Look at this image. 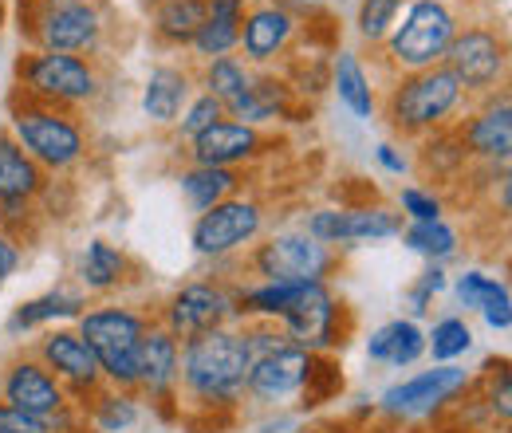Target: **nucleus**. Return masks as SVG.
Listing matches in <instances>:
<instances>
[{
    "instance_id": "bb28decb",
    "label": "nucleus",
    "mask_w": 512,
    "mask_h": 433,
    "mask_svg": "<svg viewBox=\"0 0 512 433\" xmlns=\"http://www.w3.org/2000/svg\"><path fill=\"white\" fill-rule=\"evenodd\" d=\"M178 182H182V193H186V201H190L197 213H205V209L237 197V189L245 186L241 170H221V166H193Z\"/></svg>"
},
{
    "instance_id": "09e8293b",
    "label": "nucleus",
    "mask_w": 512,
    "mask_h": 433,
    "mask_svg": "<svg viewBox=\"0 0 512 433\" xmlns=\"http://www.w3.org/2000/svg\"><path fill=\"white\" fill-rule=\"evenodd\" d=\"M0 217H4V209H0Z\"/></svg>"
},
{
    "instance_id": "7ed1b4c3",
    "label": "nucleus",
    "mask_w": 512,
    "mask_h": 433,
    "mask_svg": "<svg viewBox=\"0 0 512 433\" xmlns=\"http://www.w3.org/2000/svg\"><path fill=\"white\" fill-rule=\"evenodd\" d=\"M461 99H465V91L446 67L410 71L386 95V123L398 134H430L461 107Z\"/></svg>"
},
{
    "instance_id": "f8f14e48",
    "label": "nucleus",
    "mask_w": 512,
    "mask_h": 433,
    "mask_svg": "<svg viewBox=\"0 0 512 433\" xmlns=\"http://www.w3.org/2000/svg\"><path fill=\"white\" fill-rule=\"evenodd\" d=\"M320 245H351V241H386L402 233V217L383 205H351V209H316L304 229Z\"/></svg>"
},
{
    "instance_id": "b1692460",
    "label": "nucleus",
    "mask_w": 512,
    "mask_h": 433,
    "mask_svg": "<svg viewBox=\"0 0 512 433\" xmlns=\"http://www.w3.org/2000/svg\"><path fill=\"white\" fill-rule=\"evenodd\" d=\"M44 186H48L44 170L20 150V142L8 130H0V205L36 201Z\"/></svg>"
},
{
    "instance_id": "393cba45",
    "label": "nucleus",
    "mask_w": 512,
    "mask_h": 433,
    "mask_svg": "<svg viewBox=\"0 0 512 433\" xmlns=\"http://www.w3.org/2000/svg\"><path fill=\"white\" fill-rule=\"evenodd\" d=\"M367 355L390 367H414L426 355V331L414 319H390L367 339Z\"/></svg>"
},
{
    "instance_id": "1a4fd4ad",
    "label": "nucleus",
    "mask_w": 512,
    "mask_h": 433,
    "mask_svg": "<svg viewBox=\"0 0 512 433\" xmlns=\"http://www.w3.org/2000/svg\"><path fill=\"white\" fill-rule=\"evenodd\" d=\"M442 67L461 83V91H493L505 79L509 48L493 28H465L453 36Z\"/></svg>"
},
{
    "instance_id": "49530a36",
    "label": "nucleus",
    "mask_w": 512,
    "mask_h": 433,
    "mask_svg": "<svg viewBox=\"0 0 512 433\" xmlns=\"http://www.w3.org/2000/svg\"><path fill=\"white\" fill-rule=\"evenodd\" d=\"M406 304H410V311H414V315H426V311H430V304H434V296H430V292H422V288L414 284V288L406 292Z\"/></svg>"
},
{
    "instance_id": "c9c22d12",
    "label": "nucleus",
    "mask_w": 512,
    "mask_h": 433,
    "mask_svg": "<svg viewBox=\"0 0 512 433\" xmlns=\"http://www.w3.org/2000/svg\"><path fill=\"white\" fill-rule=\"evenodd\" d=\"M339 390H343V371H339V363H335L331 355H312L308 378H304V386H300L304 406H323V402H331Z\"/></svg>"
},
{
    "instance_id": "423d86ee",
    "label": "nucleus",
    "mask_w": 512,
    "mask_h": 433,
    "mask_svg": "<svg viewBox=\"0 0 512 433\" xmlns=\"http://www.w3.org/2000/svg\"><path fill=\"white\" fill-rule=\"evenodd\" d=\"M20 87L28 99L44 107H79L99 95V71L83 56H64V52H32L20 60Z\"/></svg>"
},
{
    "instance_id": "f3484780",
    "label": "nucleus",
    "mask_w": 512,
    "mask_h": 433,
    "mask_svg": "<svg viewBox=\"0 0 512 433\" xmlns=\"http://www.w3.org/2000/svg\"><path fill=\"white\" fill-rule=\"evenodd\" d=\"M40 363L56 374L67 390H75V394H95L103 386L99 359L79 339V331H48L40 339Z\"/></svg>"
},
{
    "instance_id": "de8ad7c7",
    "label": "nucleus",
    "mask_w": 512,
    "mask_h": 433,
    "mask_svg": "<svg viewBox=\"0 0 512 433\" xmlns=\"http://www.w3.org/2000/svg\"><path fill=\"white\" fill-rule=\"evenodd\" d=\"M312 433H355V430H347V426H320V430H312Z\"/></svg>"
},
{
    "instance_id": "a211bd4d",
    "label": "nucleus",
    "mask_w": 512,
    "mask_h": 433,
    "mask_svg": "<svg viewBox=\"0 0 512 433\" xmlns=\"http://www.w3.org/2000/svg\"><path fill=\"white\" fill-rule=\"evenodd\" d=\"M260 150H264V134L237 119H221L190 142L193 166H221V170H237L253 162Z\"/></svg>"
},
{
    "instance_id": "f704fd0d",
    "label": "nucleus",
    "mask_w": 512,
    "mask_h": 433,
    "mask_svg": "<svg viewBox=\"0 0 512 433\" xmlns=\"http://www.w3.org/2000/svg\"><path fill=\"white\" fill-rule=\"evenodd\" d=\"M469 347H473V331H469V323L457 319V315L438 319L434 331L426 335V351L434 355V363H453V359H461Z\"/></svg>"
},
{
    "instance_id": "f03ea898",
    "label": "nucleus",
    "mask_w": 512,
    "mask_h": 433,
    "mask_svg": "<svg viewBox=\"0 0 512 433\" xmlns=\"http://www.w3.org/2000/svg\"><path fill=\"white\" fill-rule=\"evenodd\" d=\"M150 319L130 308H95L79 315V339L99 359L103 382L115 390H138V351Z\"/></svg>"
},
{
    "instance_id": "473e14b6",
    "label": "nucleus",
    "mask_w": 512,
    "mask_h": 433,
    "mask_svg": "<svg viewBox=\"0 0 512 433\" xmlns=\"http://www.w3.org/2000/svg\"><path fill=\"white\" fill-rule=\"evenodd\" d=\"M138 398H134V390H103L99 398H95V406H91V426L99 433H123L130 430L134 422H138Z\"/></svg>"
},
{
    "instance_id": "58836bf2",
    "label": "nucleus",
    "mask_w": 512,
    "mask_h": 433,
    "mask_svg": "<svg viewBox=\"0 0 512 433\" xmlns=\"http://www.w3.org/2000/svg\"><path fill=\"white\" fill-rule=\"evenodd\" d=\"M509 288L501 284V280H493V276H485V272H465L461 280H457V300L465 304V308H485L489 300H497V296H505Z\"/></svg>"
},
{
    "instance_id": "2f4dec72",
    "label": "nucleus",
    "mask_w": 512,
    "mask_h": 433,
    "mask_svg": "<svg viewBox=\"0 0 512 433\" xmlns=\"http://www.w3.org/2000/svg\"><path fill=\"white\" fill-rule=\"evenodd\" d=\"M79 280L91 292H111L127 280V256L107 241H91L83 248V260H79Z\"/></svg>"
},
{
    "instance_id": "c85d7f7f",
    "label": "nucleus",
    "mask_w": 512,
    "mask_h": 433,
    "mask_svg": "<svg viewBox=\"0 0 512 433\" xmlns=\"http://www.w3.org/2000/svg\"><path fill=\"white\" fill-rule=\"evenodd\" d=\"M209 0H158L154 4V32L166 44H193L197 28L205 24Z\"/></svg>"
},
{
    "instance_id": "cd10ccee",
    "label": "nucleus",
    "mask_w": 512,
    "mask_h": 433,
    "mask_svg": "<svg viewBox=\"0 0 512 433\" xmlns=\"http://www.w3.org/2000/svg\"><path fill=\"white\" fill-rule=\"evenodd\" d=\"M201 83H205V95H213L225 107V115H233L245 103V95L253 87V75L237 56H217V60L205 63V79Z\"/></svg>"
},
{
    "instance_id": "20e7f679",
    "label": "nucleus",
    "mask_w": 512,
    "mask_h": 433,
    "mask_svg": "<svg viewBox=\"0 0 512 433\" xmlns=\"http://www.w3.org/2000/svg\"><path fill=\"white\" fill-rule=\"evenodd\" d=\"M453 36H457V16L446 0H410L402 24H394L386 36V56L406 75L442 67Z\"/></svg>"
},
{
    "instance_id": "4c0bfd02",
    "label": "nucleus",
    "mask_w": 512,
    "mask_h": 433,
    "mask_svg": "<svg viewBox=\"0 0 512 433\" xmlns=\"http://www.w3.org/2000/svg\"><path fill=\"white\" fill-rule=\"evenodd\" d=\"M221 119H229V115H225V107H221L213 95H205V91H201L197 99H190V107L182 111V119H178V123H182L178 126V134H182L186 142H193L201 130H209V126L221 123Z\"/></svg>"
},
{
    "instance_id": "c03bdc74",
    "label": "nucleus",
    "mask_w": 512,
    "mask_h": 433,
    "mask_svg": "<svg viewBox=\"0 0 512 433\" xmlns=\"http://www.w3.org/2000/svg\"><path fill=\"white\" fill-rule=\"evenodd\" d=\"M375 158H379V166H383L386 174H406V170H410L406 154H398V146H390V142H383V146L375 150Z\"/></svg>"
},
{
    "instance_id": "4be33fe9",
    "label": "nucleus",
    "mask_w": 512,
    "mask_h": 433,
    "mask_svg": "<svg viewBox=\"0 0 512 433\" xmlns=\"http://www.w3.org/2000/svg\"><path fill=\"white\" fill-rule=\"evenodd\" d=\"M190 107V75L182 67H154L142 87V111L154 126H174Z\"/></svg>"
},
{
    "instance_id": "ddd939ff",
    "label": "nucleus",
    "mask_w": 512,
    "mask_h": 433,
    "mask_svg": "<svg viewBox=\"0 0 512 433\" xmlns=\"http://www.w3.org/2000/svg\"><path fill=\"white\" fill-rule=\"evenodd\" d=\"M0 402H8L12 410H24L32 418H44V422H52L56 414H64L67 406H71L67 386L40 359H16L4 371Z\"/></svg>"
},
{
    "instance_id": "2eb2a0df",
    "label": "nucleus",
    "mask_w": 512,
    "mask_h": 433,
    "mask_svg": "<svg viewBox=\"0 0 512 433\" xmlns=\"http://www.w3.org/2000/svg\"><path fill=\"white\" fill-rule=\"evenodd\" d=\"M469 386V374L453 363H442L434 371H422L398 386H390L383 394V414L390 418H426L434 410H442L446 402H453L461 390Z\"/></svg>"
},
{
    "instance_id": "f257e3e1",
    "label": "nucleus",
    "mask_w": 512,
    "mask_h": 433,
    "mask_svg": "<svg viewBox=\"0 0 512 433\" xmlns=\"http://www.w3.org/2000/svg\"><path fill=\"white\" fill-rule=\"evenodd\" d=\"M253 367V347L249 335L213 327L193 339H182V371L178 386H186L197 406L205 410H225L245 394V378Z\"/></svg>"
},
{
    "instance_id": "5701e85b",
    "label": "nucleus",
    "mask_w": 512,
    "mask_h": 433,
    "mask_svg": "<svg viewBox=\"0 0 512 433\" xmlns=\"http://www.w3.org/2000/svg\"><path fill=\"white\" fill-rule=\"evenodd\" d=\"M245 0H209V12H205V24L197 28L193 36V52L201 60H217V56H229L237 44H241V24H245Z\"/></svg>"
},
{
    "instance_id": "a878e982",
    "label": "nucleus",
    "mask_w": 512,
    "mask_h": 433,
    "mask_svg": "<svg viewBox=\"0 0 512 433\" xmlns=\"http://www.w3.org/2000/svg\"><path fill=\"white\" fill-rule=\"evenodd\" d=\"M331 87L339 91V103L355 115V119H375V87H371V79H367V71H363V63L359 56H351V52H339L335 63H331Z\"/></svg>"
},
{
    "instance_id": "79ce46f5",
    "label": "nucleus",
    "mask_w": 512,
    "mask_h": 433,
    "mask_svg": "<svg viewBox=\"0 0 512 433\" xmlns=\"http://www.w3.org/2000/svg\"><path fill=\"white\" fill-rule=\"evenodd\" d=\"M0 433H52L44 418H32L24 410H12L8 402H0Z\"/></svg>"
},
{
    "instance_id": "39448f33",
    "label": "nucleus",
    "mask_w": 512,
    "mask_h": 433,
    "mask_svg": "<svg viewBox=\"0 0 512 433\" xmlns=\"http://www.w3.org/2000/svg\"><path fill=\"white\" fill-rule=\"evenodd\" d=\"M20 150L40 166V170H71L87 154V134L60 107H44L28 99L24 107L12 111V130H8Z\"/></svg>"
},
{
    "instance_id": "a19ab883",
    "label": "nucleus",
    "mask_w": 512,
    "mask_h": 433,
    "mask_svg": "<svg viewBox=\"0 0 512 433\" xmlns=\"http://www.w3.org/2000/svg\"><path fill=\"white\" fill-rule=\"evenodd\" d=\"M398 205L410 221H442V197H434L430 189L406 186L398 193Z\"/></svg>"
},
{
    "instance_id": "37998d69",
    "label": "nucleus",
    "mask_w": 512,
    "mask_h": 433,
    "mask_svg": "<svg viewBox=\"0 0 512 433\" xmlns=\"http://www.w3.org/2000/svg\"><path fill=\"white\" fill-rule=\"evenodd\" d=\"M20 268V245L8 237V229H0V284Z\"/></svg>"
},
{
    "instance_id": "9b49d317",
    "label": "nucleus",
    "mask_w": 512,
    "mask_h": 433,
    "mask_svg": "<svg viewBox=\"0 0 512 433\" xmlns=\"http://www.w3.org/2000/svg\"><path fill=\"white\" fill-rule=\"evenodd\" d=\"M253 268L264 280L288 284H323L331 268V248L312 241L308 233H280L253 252Z\"/></svg>"
},
{
    "instance_id": "412c9836",
    "label": "nucleus",
    "mask_w": 512,
    "mask_h": 433,
    "mask_svg": "<svg viewBox=\"0 0 512 433\" xmlns=\"http://www.w3.org/2000/svg\"><path fill=\"white\" fill-rule=\"evenodd\" d=\"M292 32H296V20H292L288 8H280V4H260V8H249V12H245L241 44H237V48H245V60L268 63L288 48Z\"/></svg>"
},
{
    "instance_id": "7c9ffc66",
    "label": "nucleus",
    "mask_w": 512,
    "mask_h": 433,
    "mask_svg": "<svg viewBox=\"0 0 512 433\" xmlns=\"http://www.w3.org/2000/svg\"><path fill=\"white\" fill-rule=\"evenodd\" d=\"M288 103H292V87H288L284 79L264 75V79H253L245 103H241L229 119H237V123H245V126L272 123V119H280V115L288 111Z\"/></svg>"
},
{
    "instance_id": "aec40b11",
    "label": "nucleus",
    "mask_w": 512,
    "mask_h": 433,
    "mask_svg": "<svg viewBox=\"0 0 512 433\" xmlns=\"http://www.w3.org/2000/svg\"><path fill=\"white\" fill-rule=\"evenodd\" d=\"M465 154H477L485 162H509L512 154V107L509 95L493 99L485 111H477L469 123L457 130Z\"/></svg>"
},
{
    "instance_id": "6e6552de",
    "label": "nucleus",
    "mask_w": 512,
    "mask_h": 433,
    "mask_svg": "<svg viewBox=\"0 0 512 433\" xmlns=\"http://www.w3.org/2000/svg\"><path fill=\"white\" fill-rule=\"evenodd\" d=\"M103 40V12L95 0H40L36 12V52L87 56Z\"/></svg>"
},
{
    "instance_id": "c756f323",
    "label": "nucleus",
    "mask_w": 512,
    "mask_h": 433,
    "mask_svg": "<svg viewBox=\"0 0 512 433\" xmlns=\"http://www.w3.org/2000/svg\"><path fill=\"white\" fill-rule=\"evenodd\" d=\"M83 308H87V300H83L79 292L56 288V292H48V296H36V300L20 304L16 315L8 319V331L20 335V331H32V327H40V323H48V319H79Z\"/></svg>"
},
{
    "instance_id": "72a5a7b5",
    "label": "nucleus",
    "mask_w": 512,
    "mask_h": 433,
    "mask_svg": "<svg viewBox=\"0 0 512 433\" xmlns=\"http://www.w3.org/2000/svg\"><path fill=\"white\" fill-rule=\"evenodd\" d=\"M398 237L414 248L418 256H426L430 264H442L449 256H457V233L449 229L446 221H414Z\"/></svg>"
},
{
    "instance_id": "4468645a",
    "label": "nucleus",
    "mask_w": 512,
    "mask_h": 433,
    "mask_svg": "<svg viewBox=\"0 0 512 433\" xmlns=\"http://www.w3.org/2000/svg\"><path fill=\"white\" fill-rule=\"evenodd\" d=\"M233 315H237V300L221 284H186L182 292L170 296V304L162 311V327L182 343L201 331L225 327Z\"/></svg>"
},
{
    "instance_id": "0eeeda50",
    "label": "nucleus",
    "mask_w": 512,
    "mask_h": 433,
    "mask_svg": "<svg viewBox=\"0 0 512 433\" xmlns=\"http://www.w3.org/2000/svg\"><path fill=\"white\" fill-rule=\"evenodd\" d=\"M343 311L347 308L327 292V284H300L292 304L280 311V323L296 347L312 355H331L335 347L347 343V331H351V327H339Z\"/></svg>"
},
{
    "instance_id": "9d476101",
    "label": "nucleus",
    "mask_w": 512,
    "mask_h": 433,
    "mask_svg": "<svg viewBox=\"0 0 512 433\" xmlns=\"http://www.w3.org/2000/svg\"><path fill=\"white\" fill-rule=\"evenodd\" d=\"M264 229V209L256 205L253 197H229L213 209H205L193 225V248L201 256H229L237 248L253 245Z\"/></svg>"
},
{
    "instance_id": "6ab92c4d",
    "label": "nucleus",
    "mask_w": 512,
    "mask_h": 433,
    "mask_svg": "<svg viewBox=\"0 0 512 433\" xmlns=\"http://www.w3.org/2000/svg\"><path fill=\"white\" fill-rule=\"evenodd\" d=\"M182 371V343L166 327H146L138 351V390L150 402H170Z\"/></svg>"
},
{
    "instance_id": "ea45409f",
    "label": "nucleus",
    "mask_w": 512,
    "mask_h": 433,
    "mask_svg": "<svg viewBox=\"0 0 512 433\" xmlns=\"http://www.w3.org/2000/svg\"><path fill=\"white\" fill-rule=\"evenodd\" d=\"M489 394H485V410L489 418H497L501 426H509L512 418V378H509V363L501 359L497 367H489Z\"/></svg>"
},
{
    "instance_id": "e433bc0d",
    "label": "nucleus",
    "mask_w": 512,
    "mask_h": 433,
    "mask_svg": "<svg viewBox=\"0 0 512 433\" xmlns=\"http://www.w3.org/2000/svg\"><path fill=\"white\" fill-rule=\"evenodd\" d=\"M402 4L406 0H359V36L363 40H371V44H379L390 36V28H394V20H398V12H402Z\"/></svg>"
},
{
    "instance_id": "a18cd8bd",
    "label": "nucleus",
    "mask_w": 512,
    "mask_h": 433,
    "mask_svg": "<svg viewBox=\"0 0 512 433\" xmlns=\"http://www.w3.org/2000/svg\"><path fill=\"white\" fill-rule=\"evenodd\" d=\"M446 268H442V264H430V268H426V272H422V280H418V288H422V292H430V296H438V292H446Z\"/></svg>"
},
{
    "instance_id": "dca6fc26",
    "label": "nucleus",
    "mask_w": 512,
    "mask_h": 433,
    "mask_svg": "<svg viewBox=\"0 0 512 433\" xmlns=\"http://www.w3.org/2000/svg\"><path fill=\"white\" fill-rule=\"evenodd\" d=\"M308 367H312V351H304L296 343H280L268 355L253 359L249 378H245V394L256 402H284V398L300 394Z\"/></svg>"
}]
</instances>
